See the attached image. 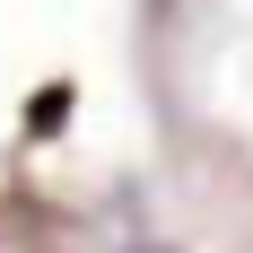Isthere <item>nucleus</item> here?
<instances>
[]
</instances>
